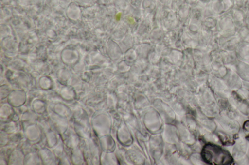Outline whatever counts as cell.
I'll return each instance as SVG.
<instances>
[{
  "mask_svg": "<svg viewBox=\"0 0 249 165\" xmlns=\"http://www.w3.org/2000/svg\"><path fill=\"white\" fill-rule=\"evenodd\" d=\"M200 156L203 162L211 165H232L235 161L231 153L221 145L207 142L202 148Z\"/></svg>",
  "mask_w": 249,
  "mask_h": 165,
  "instance_id": "cell-1",
  "label": "cell"
},
{
  "mask_svg": "<svg viewBox=\"0 0 249 165\" xmlns=\"http://www.w3.org/2000/svg\"><path fill=\"white\" fill-rule=\"evenodd\" d=\"M233 135L235 143L232 146L231 154L235 163L239 165L249 164V158L246 153L249 149V144L246 139L243 132Z\"/></svg>",
  "mask_w": 249,
  "mask_h": 165,
  "instance_id": "cell-2",
  "label": "cell"
},
{
  "mask_svg": "<svg viewBox=\"0 0 249 165\" xmlns=\"http://www.w3.org/2000/svg\"><path fill=\"white\" fill-rule=\"evenodd\" d=\"M208 86L216 98L228 99L232 90L227 86L222 78L210 74L208 79Z\"/></svg>",
  "mask_w": 249,
  "mask_h": 165,
  "instance_id": "cell-3",
  "label": "cell"
},
{
  "mask_svg": "<svg viewBox=\"0 0 249 165\" xmlns=\"http://www.w3.org/2000/svg\"><path fill=\"white\" fill-rule=\"evenodd\" d=\"M216 33L223 37H230L236 35L237 28L231 16L218 18Z\"/></svg>",
  "mask_w": 249,
  "mask_h": 165,
  "instance_id": "cell-4",
  "label": "cell"
},
{
  "mask_svg": "<svg viewBox=\"0 0 249 165\" xmlns=\"http://www.w3.org/2000/svg\"><path fill=\"white\" fill-rule=\"evenodd\" d=\"M221 113L237 120L241 125L246 119V116L241 114L230 102L228 99L216 98Z\"/></svg>",
  "mask_w": 249,
  "mask_h": 165,
  "instance_id": "cell-5",
  "label": "cell"
},
{
  "mask_svg": "<svg viewBox=\"0 0 249 165\" xmlns=\"http://www.w3.org/2000/svg\"><path fill=\"white\" fill-rule=\"evenodd\" d=\"M214 120L222 129L228 133L234 135L241 131V124L237 120L223 113H220Z\"/></svg>",
  "mask_w": 249,
  "mask_h": 165,
  "instance_id": "cell-6",
  "label": "cell"
},
{
  "mask_svg": "<svg viewBox=\"0 0 249 165\" xmlns=\"http://www.w3.org/2000/svg\"><path fill=\"white\" fill-rule=\"evenodd\" d=\"M231 105L243 115L248 117L249 115V101L237 91H232L228 98Z\"/></svg>",
  "mask_w": 249,
  "mask_h": 165,
  "instance_id": "cell-7",
  "label": "cell"
},
{
  "mask_svg": "<svg viewBox=\"0 0 249 165\" xmlns=\"http://www.w3.org/2000/svg\"><path fill=\"white\" fill-rule=\"evenodd\" d=\"M211 55L212 71L210 74L222 79L228 72V67L223 63L215 50L211 52Z\"/></svg>",
  "mask_w": 249,
  "mask_h": 165,
  "instance_id": "cell-8",
  "label": "cell"
},
{
  "mask_svg": "<svg viewBox=\"0 0 249 165\" xmlns=\"http://www.w3.org/2000/svg\"><path fill=\"white\" fill-rule=\"evenodd\" d=\"M216 37L219 48L228 51H235L242 42L237 35L226 38L216 33Z\"/></svg>",
  "mask_w": 249,
  "mask_h": 165,
  "instance_id": "cell-9",
  "label": "cell"
},
{
  "mask_svg": "<svg viewBox=\"0 0 249 165\" xmlns=\"http://www.w3.org/2000/svg\"><path fill=\"white\" fill-rule=\"evenodd\" d=\"M222 79L232 91H237L243 86L242 79L237 73L230 67H228V72Z\"/></svg>",
  "mask_w": 249,
  "mask_h": 165,
  "instance_id": "cell-10",
  "label": "cell"
},
{
  "mask_svg": "<svg viewBox=\"0 0 249 165\" xmlns=\"http://www.w3.org/2000/svg\"><path fill=\"white\" fill-rule=\"evenodd\" d=\"M243 82L249 83V63L237 60L231 67Z\"/></svg>",
  "mask_w": 249,
  "mask_h": 165,
  "instance_id": "cell-11",
  "label": "cell"
},
{
  "mask_svg": "<svg viewBox=\"0 0 249 165\" xmlns=\"http://www.w3.org/2000/svg\"><path fill=\"white\" fill-rule=\"evenodd\" d=\"M215 51L223 63L228 67L232 66L238 60L235 51H228L218 49Z\"/></svg>",
  "mask_w": 249,
  "mask_h": 165,
  "instance_id": "cell-12",
  "label": "cell"
},
{
  "mask_svg": "<svg viewBox=\"0 0 249 165\" xmlns=\"http://www.w3.org/2000/svg\"><path fill=\"white\" fill-rule=\"evenodd\" d=\"M238 60L249 63V43L241 42L235 50Z\"/></svg>",
  "mask_w": 249,
  "mask_h": 165,
  "instance_id": "cell-13",
  "label": "cell"
},
{
  "mask_svg": "<svg viewBox=\"0 0 249 165\" xmlns=\"http://www.w3.org/2000/svg\"><path fill=\"white\" fill-rule=\"evenodd\" d=\"M221 145L226 147H232L235 143L233 135L230 134L222 130H216L215 132Z\"/></svg>",
  "mask_w": 249,
  "mask_h": 165,
  "instance_id": "cell-14",
  "label": "cell"
},
{
  "mask_svg": "<svg viewBox=\"0 0 249 165\" xmlns=\"http://www.w3.org/2000/svg\"><path fill=\"white\" fill-rule=\"evenodd\" d=\"M236 35L242 42H248L249 39V26L245 24L237 29Z\"/></svg>",
  "mask_w": 249,
  "mask_h": 165,
  "instance_id": "cell-15",
  "label": "cell"
},
{
  "mask_svg": "<svg viewBox=\"0 0 249 165\" xmlns=\"http://www.w3.org/2000/svg\"><path fill=\"white\" fill-rule=\"evenodd\" d=\"M237 91L244 95L249 101V83L243 81L242 87Z\"/></svg>",
  "mask_w": 249,
  "mask_h": 165,
  "instance_id": "cell-16",
  "label": "cell"
},
{
  "mask_svg": "<svg viewBox=\"0 0 249 165\" xmlns=\"http://www.w3.org/2000/svg\"><path fill=\"white\" fill-rule=\"evenodd\" d=\"M241 131L245 138H249V119L246 120L242 124Z\"/></svg>",
  "mask_w": 249,
  "mask_h": 165,
  "instance_id": "cell-17",
  "label": "cell"
},
{
  "mask_svg": "<svg viewBox=\"0 0 249 165\" xmlns=\"http://www.w3.org/2000/svg\"><path fill=\"white\" fill-rule=\"evenodd\" d=\"M249 144V138H245Z\"/></svg>",
  "mask_w": 249,
  "mask_h": 165,
  "instance_id": "cell-18",
  "label": "cell"
},
{
  "mask_svg": "<svg viewBox=\"0 0 249 165\" xmlns=\"http://www.w3.org/2000/svg\"><path fill=\"white\" fill-rule=\"evenodd\" d=\"M248 117L249 118V116Z\"/></svg>",
  "mask_w": 249,
  "mask_h": 165,
  "instance_id": "cell-19",
  "label": "cell"
}]
</instances>
